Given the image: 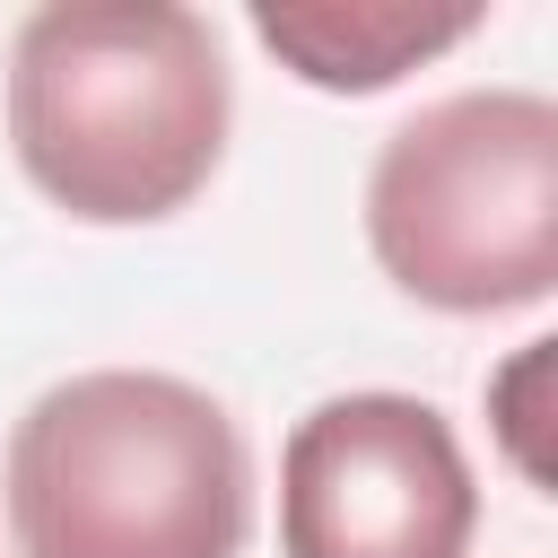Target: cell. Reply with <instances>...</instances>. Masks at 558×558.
<instances>
[{"label":"cell","mask_w":558,"mask_h":558,"mask_svg":"<svg viewBox=\"0 0 558 558\" xmlns=\"http://www.w3.org/2000/svg\"><path fill=\"white\" fill-rule=\"evenodd\" d=\"M235 78L183 0H44L9 52V148L87 227L174 218L227 157Z\"/></svg>","instance_id":"1"},{"label":"cell","mask_w":558,"mask_h":558,"mask_svg":"<svg viewBox=\"0 0 558 558\" xmlns=\"http://www.w3.org/2000/svg\"><path fill=\"white\" fill-rule=\"evenodd\" d=\"M480 523L471 462L418 392H331L279 453L288 558H462Z\"/></svg>","instance_id":"4"},{"label":"cell","mask_w":558,"mask_h":558,"mask_svg":"<svg viewBox=\"0 0 558 558\" xmlns=\"http://www.w3.org/2000/svg\"><path fill=\"white\" fill-rule=\"evenodd\" d=\"M480 17V0H253V35L323 96H384Z\"/></svg>","instance_id":"5"},{"label":"cell","mask_w":558,"mask_h":558,"mask_svg":"<svg viewBox=\"0 0 558 558\" xmlns=\"http://www.w3.org/2000/svg\"><path fill=\"white\" fill-rule=\"evenodd\" d=\"M366 244L436 314H514L558 288V105L462 87L418 105L366 166Z\"/></svg>","instance_id":"3"},{"label":"cell","mask_w":558,"mask_h":558,"mask_svg":"<svg viewBox=\"0 0 558 558\" xmlns=\"http://www.w3.org/2000/svg\"><path fill=\"white\" fill-rule=\"evenodd\" d=\"M17 558H244L253 453L157 366H96L26 401L0 462Z\"/></svg>","instance_id":"2"}]
</instances>
